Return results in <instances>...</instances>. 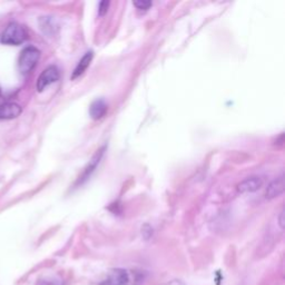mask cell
I'll use <instances>...</instances> for the list:
<instances>
[{"mask_svg":"<svg viewBox=\"0 0 285 285\" xmlns=\"http://www.w3.org/2000/svg\"><path fill=\"white\" fill-rule=\"evenodd\" d=\"M27 39V31L21 25L17 22H11L7 26V28L1 35L0 43L10 46H18Z\"/></svg>","mask_w":285,"mask_h":285,"instance_id":"6da1fadb","label":"cell"},{"mask_svg":"<svg viewBox=\"0 0 285 285\" xmlns=\"http://www.w3.org/2000/svg\"><path fill=\"white\" fill-rule=\"evenodd\" d=\"M40 58V52L36 47L29 46L26 47L24 51L21 52L19 56V60H18V67H19V71L21 75H28L29 72L33 70Z\"/></svg>","mask_w":285,"mask_h":285,"instance_id":"7a4b0ae2","label":"cell"},{"mask_svg":"<svg viewBox=\"0 0 285 285\" xmlns=\"http://www.w3.org/2000/svg\"><path fill=\"white\" fill-rule=\"evenodd\" d=\"M59 77H60L59 70H58L56 66L47 67V68L45 69L38 77V80H37L38 92H43V90L46 87H48L49 85L56 83V81L59 79Z\"/></svg>","mask_w":285,"mask_h":285,"instance_id":"3957f363","label":"cell"},{"mask_svg":"<svg viewBox=\"0 0 285 285\" xmlns=\"http://www.w3.org/2000/svg\"><path fill=\"white\" fill-rule=\"evenodd\" d=\"M129 273L126 270L117 269L112 271L106 280L101 283V285H128Z\"/></svg>","mask_w":285,"mask_h":285,"instance_id":"277c9868","label":"cell"},{"mask_svg":"<svg viewBox=\"0 0 285 285\" xmlns=\"http://www.w3.org/2000/svg\"><path fill=\"white\" fill-rule=\"evenodd\" d=\"M263 179L260 176H251L237 185V191L239 193H254L263 186Z\"/></svg>","mask_w":285,"mask_h":285,"instance_id":"5b68a950","label":"cell"},{"mask_svg":"<svg viewBox=\"0 0 285 285\" xmlns=\"http://www.w3.org/2000/svg\"><path fill=\"white\" fill-rule=\"evenodd\" d=\"M21 114V107L16 103H4L0 105V119H13Z\"/></svg>","mask_w":285,"mask_h":285,"instance_id":"8992f818","label":"cell"},{"mask_svg":"<svg viewBox=\"0 0 285 285\" xmlns=\"http://www.w3.org/2000/svg\"><path fill=\"white\" fill-rule=\"evenodd\" d=\"M284 192V178L283 175L280 176L277 179H274L271 183L268 188H266V198L269 200H273L275 197L281 196Z\"/></svg>","mask_w":285,"mask_h":285,"instance_id":"52a82bcc","label":"cell"},{"mask_svg":"<svg viewBox=\"0 0 285 285\" xmlns=\"http://www.w3.org/2000/svg\"><path fill=\"white\" fill-rule=\"evenodd\" d=\"M107 104L104 99H96L89 107V115L93 119H101L107 113Z\"/></svg>","mask_w":285,"mask_h":285,"instance_id":"ba28073f","label":"cell"},{"mask_svg":"<svg viewBox=\"0 0 285 285\" xmlns=\"http://www.w3.org/2000/svg\"><path fill=\"white\" fill-rule=\"evenodd\" d=\"M103 155H104V148H103V149H99V151L96 153V155H95V156L93 157V160L89 162V164H88V166L85 169L83 175H81V177H79L78 182H79L80 184L84 183L86 179H88V178L90 177V176H92V174L94 173L95 170H96L97 165L99 164V162H101Z\"/></svg>","mask_w":285,"mask_h":285,"instance_id":"9c48e42d","label":"cell"},{"mask_svg":"<svg viewBox=\"0 0 285 285\" xmlns=\"http://www.w3.org/2000/svg\"><path fill=\"white\" fill-rule=\"evenodd\" d=\"M93 57H94V54L92 51L85 54L83 58H81V59L79 60L78 64H77L74 72H72V76H71L72 79H75V78H77V77H79L80 75L84 74L86 69L88 68V66L90 64V61H92Z\"/></svg>","mask_w":285,"mask_h":285,"instance_id":"30bf717a","label":"cell"},{"mask_svg":"<svg viewBox=\"0 0 285 285\" xmlns=\"http://www.w3.org/2000/svg\"><path fill=\"white\" fill-rule=\"evenodd\" d=\"M35 285H64V283L57 277H44L39 279Z\"/></svg>","mask_w":285,"mask_h":285,"instance_id":"8fae6325","label":"cell"},{"mask_svg":"<svg viewBox=\"0 0 285 285\" xmlns=\"http://www.w3.org/2000/svg\"><path fill=\"white\" fill-rule=\"evenodd\" d=\"M134 6L136 7L138 10H147V9L152 6L151 1H136L134 2Z\"/></svg>","mask_w":285,"mask_h":285,"instance_id":"7c38bea8","label":"cell"},{"mask_svg":"<svg viewBox=\"0 0 285 285\" xmlns=\"http://www.w3.org/2000/svg\"><path fill=\"white\" fill-rule=\"evenodd\" d=\"M108 7H110V2L108 1H102L99 3V9H98V12L101 16H104L108 10Z\"/></svg>","mask_w":285,"mask_h":285,"instance_id":"4fadbf2b","label":"cell"},{"mask_svg":"<svg viewBox=\"0 0 285 285\" xmlns=\"http://www.w3.org/2000/svg\"><path fill=\"white\" fill-rule=\"evenodd\" d=\"M279 224H280V228H281L282 229L284 228V220H283V211L280 213V216H279Z\"/></svg>","mask_w":285,"mask_h":285,"instance_id":"5bb4252c","label":"cell"},{"mask_svg":"<svg viewBox=\"0 0 285 285\" xmlns=\"http://www.w3.org/2000/svg\"><path fill=\"white\" fill-rule=\"evenodd\" d=\"M167 285H185V284L180 281V280H173V281L167 283Z\"/></svg>","mask_w":285,"mask_h":285,"instance_id":"9a60e30c","label":"cell"}]
</instances>
